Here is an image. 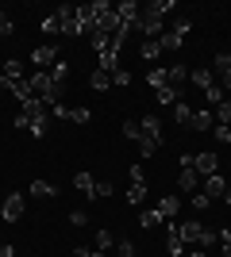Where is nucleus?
<instances>
[{"mask_svg":"<svg viewBox=\"0 0 231 257\" xmlns=\"http://www.w3.org/2000/svg\"><path fill=\"white\" fill-rule=\"evenodd\" d=\"M216 123H223V127H231V104L223 100L220 107H216Z\"/></svg>","mask_w":231,"mask_h":257,"instance_id":"obj_35","label":"nucleus"},{"mask_svg":"<svg viewBox=\"0 0 231 257\" xmlns=\"http://www.w3.org/2000/svg\"><path fill=\"white\" fill-rule=\"evenodd\" d=\"M54 58H58V46H54V43H43V46H35V54H31V62L39 65V69L54 65Z\"/></svg>","mask_w":231,"mask_h":257,"instance_id":"obj_8","label":"nucleus"},{"mask_svg":"<svg viewBox=\"0 0 231 257\" xmlns=\"http://www.w3.org/2000/svg\"><path fill=\"white\" fill-rule=\"evenodd\" d=\"M197 181H200L197 169H181V177H177V184H181L185 192H197Z\"/></svg>","mask_w":231,"mask_h":257,"instance_id":"obj_23","label":"nucleus"},{"mask_svg":"<svg viewBox=\"0 0 231 257\" xmlns=\"http://www.w3.org/2000/svg\"><path fill=\"white\" fill-rule=\"evenodd\" d=\"M97 62H100V69H104V73L120 69V43H112L108 50H100V54H97Z\"/></svg>","mask_w":231,"mask_h":257,"instance_id":"obj_9","label":"nucleus"},{"mask_svg":"<svg viewBox=\"0 0 231 257\" xmlns=\"http://www.w3.org/2000/svg\"><path fill=\"white\" fill-rule=\"evenodd\" d=\"M116 16H120L127 27H135V23H139V16H143V8H139L135 0H123V4H116Z\"/></svg>","mask_w":231,"mask_h":257,"instance_id":"obj_10","label":"nucleus"},{"mask_svg":"<svg viewBox=\"0 0 231 257\" xmlns=\"http://www.w3.org/2000/svg\"><path fill=\"white\" fill-rule=\"evenodd\" d=\"M223 192H227V181H223L220 173H216V177H208V181H204V196H208V200H212V196H223Z\"/></svg>","mask_w":231,"mask_h":257,"instance_id":"obj_18","label":"nucleus"},{"mask_svg":"<svg viewBox=\"0 0 231 257\" xmlns=\"http://www.w3.org/2000/svg\"><path fill=\"white\" fill-rule=\"evenodd\" d=\"M0 215H4V223H20L23 219V192H12L4 200V207H0Z\"/></svg>","mask_w":231,"mask_h":257,"instance_id":"obj_5","label":"nucleus"},{"mask_svg":"<svg viewBox=\"0 0 231 257\" xmlns=\"http://www.w3.org/2000/svg\"><path fill=\"white\" fill-rule=\"evenodd\" d=\"M185 257H208V249H200V246H197V249H189Z\"/></svg>","mask_w":231,"mask_h":257,"instance_id":"obj_51","label":"nucleus"},{"mask_svg":"<svg viewBox=\"0 0 231 257\" xmlns=\"http://www.w3.org/2000/svg\"><path fill=\"white\" fill-rule=\"evenodd\" d=\"M177 207H181V200H177V196H162V200H158V215H162V219H174Z\"/></svg>","mask_w":231,"mask_h":257,"instance_id":"obj_19","label":"nucleus"},{"mask_svg":"<svg viewBox=\"0 0 231 257\" xmlns=\"http://www.w3.org/2000/svg\"><path fill=\"white\" fill-rule=\"evenodd\" d=\"M139 131H143V139H150V142L162 146V119L158 115H143L139 119Z\"/></svg>","mask_w":231,"mask_h":257,"instance_id":"obj_7","label":"nucleus"},{"mask_svg":"<svg viewBox=\"0 0 231 257\" xmlns=\"http://www.w3.org/2000/svg\"><path fill=\"white\" fill-rule=\"evenodd\" d=\"M166 219L162 215H158V207H143V215H139V226H143V230H154V226H162Z\"/></svg>","mask_w":231,"mask_h":257,"instance_id":"obj_15","label":"nucleus"},{"mask_svg":"<svg viewBox=\"0 0 231 257\" xmlns=\"http://www.w3.org/2000/svg\"><path fill=\"white\" fill-rule=\"evenodd\" d=\"M131 184H146V173H143V165H131Z\"/></svg>","mask_w":231,"mask_h":257,"instance_id":"obj_44","label":"nucleus"},{"mask_svg":"<svg viewBox=\"0 0 231 257\" xmlns=\"http://www.w3.org/2000/svg\"><path fill=\"white\" fill-rule=\"evenodd\" d=\"M0 257H16V249H12V246H0Z\"/></svg>","mask_w":231,"mask_h":257,"instance_id":"obj_52","label":"nucleus"},{"mask_svg":"<svg viewBox=\"0 0 231 257\" xmlns=\"http://www.w3.org/2000/svg\"><path fill=\"white\" fill-rule=\"evenodd\" d=\"M112 81H116V85H131V73H127V69H112Z\"/></svg>","mask_w":231,"mask_h":257,"instance_id":"obj_41","label":"nucleus"},{"mask_svg":"<svg viewBox=\"0 0 231 257\" xmlns=\"http://www.w3.org/2000/svg\"><path fill=\"white\" fill-rule=\"evenodd\" d=\"M158 46H162V50H177V46H181V35H174V31H166L162 39H158Z\"/></svg>","mask_w":231,"mask_h":257,"instance_id":"obj_32","label":"nucleus"},{"mask_svg":"<svg viewBox=\"0 0 231 257\" xmlns=\"http://www.w3.org/2000/svg\"><path fill=\"white\" fill-rule=\"evenodd\" d=\"M89 85H93V92H104V88L112 85V73H104V69H97V73L89 77Z\"/></svg>","mask_w":231,"mask_h":257,"instance_id":"obj_27","label":"nucleus"},{"mask_svg":"<svg viewBox=\"0 0 231 257\" xmlns=\"http://www.w3.org/2000/svg\"><path fill=\"white\" fill-rule=\"evenodd\" d=\"M31 196H39V200H50V196H58V188L50 181H31V188H27Z\"/></svg>","mask_w":231,"mask_h":257,"instance_id":"obj_20","label":"nucleus"},{"mask_svg":"<svg viewBox=\"0 0 231 257\" xmlns=\"http://www.w3.org/2000/svg\"><path fill=\"white\" fill-rule=\"evenodd\" d=\"M166 12H174V0H154V4H146L143 16H154V20H166Z\"/></svg>","mask_w":231,"mask_h":257,"instance_id":"obj_21","label":"nucleus"},{"mask_svg":"<svg viewBox=\"0 0 231 257\" xmlns=\"http://www.w3.org/2000/svg\"><path fill=\"white\" fill-rule=\"evenodd\" d=\"M189 81H193L200 92H208V88L216 85V73H208V69H189Z\"/></svg>","mask_w":231,"mask_h":257,"instance_id":"obj_13","label":"nucleus"},{"mask_svg":"<svg viewBox=\"0 0 231 257\" xmlns=\"http://www.w3.org/2000/svg\"><path fill=\"white\" fill-rule=\"evenodd\" d=\"M139 154H143V158H154V154H158V142L143 139V142H139Z\"/></svg>","mask_w":231,"mask_h":257,"instance_id":"obj_38","label":"nucleus"},{"mask_svg":"<svg viewBox=\"0 0 231 257\" xmlns=\"http://www.w3.org/2000/svg\"><path fill=\"white\" fill-rule=\"evenodd\" d=\"M97 196H112V184L108 181H97Z\"/></svg>","mask_w":231,"mask_h":257,"instance_id":"obj_49","label":"nucleus"},{"mask_svg":"<svg viewBox=\"0 0 231 257\" xmlns=\"http://www.w3.org/2000/svg\"><path fill=\"white\" fill-rule=\"evenodd\" d=\"M189 119H193V107H189L185 100H177V104H174V123H181V127H189Z\"/></svg>","mask_w":231,"mask_h":257,"instance_id":"obj_24","label":"nucleus"},{"mask_svg":"<svg viewBox=\"0 0 231 257\" xmlns=\"http://www.w3.org/2000/svg\"><path fill=\"white\" fill-rule=\"evenodd\" d=\"M177 238H181L185 246H200V249H212V246H216V234H212V230H204V223H197V219L177 223Z\"/></svg>","mask_w":231,"mask_h":257,"instance_id":"obj_1","label":"nucleus"},{"mask_svg":"<svg viewBox=\"0 0 231 257\" xmlns=\"http://www.w3.org/2000/svg\"><path fill=\"white\" fill-rule=\"evenodd\" d=\"M220 246H223V257H231V226L220 230Z\"/></svg>","mask_w":231,"mask_h":257,"instance_id":"obj_43","label":"nucleus"},{"mask_svg":"<svg viewBox=\"0 0 231 257\" xmlns=\"http://www.w3.org/2000/svg\"><path fill=\"white\" fill-rule=\"evenodd\" d=\"M166 77H170V88H181V81H189V65H170V69H166Z\"/></svg>","mask_w":231,"mask_h":257,"instance_id":"obj_16","label":"nucleus"},{"mask_svg":"<svg viewBox=\"0 0 231 257\" xmlns=\"http://www.w3.org/2000/svg\"><path fill=\"white\" fill-rule=\"evenodd\" d=\"M212 139H220V142H231V127H223V123H216V127H212Z\"/></svg>","mask_w":231,"mask_h":257,"instance_id":"obj_39","label":"nucleus"},{"mask_svg":"<svg viewBox=\"0 0 231 257\" xmlns=\"http://www.w3.org/2000/svg\"><path fill=\"white\" fill-rule=\"evenodd\" d=\"M193 169H197L200 177H216V173H220V158L212 150H200V154H193Z\"/></svg>","mask_w":231,"mask_h":257,"instance_id":"obj_4","label":"nucleus"},{"mask_svg":"<svg viewBox=\"0 0 231 257\" xmlns=\"http://www.w3.org/2000/svg\"><path fill=\"white\" fill-rule=\"evenodd\" d=\"M212 69H216V73H223V69H231V50L216 54V62H212Z\"/></svg>","mask_w":231,"mask_h":257,"instance_id":"obj_34","label":"nucleus"},{"mask_svg":"<svg viewBox=\"0 0 231 257\" xmlns=\"http://www.w3.org/2000/svg\"><path fill=\"white\" fill-rule=\"evenodd\" d=\"M4 16H8V12H4V8H0V23H4Z\"/></svg>","mask_w":231,"mask_h":257,"instance_id":"obj_54","label":"nucleus"},{"mask_svg":"<svg viewBox=\"0 0 231 257\" xmlns=\"http://www.w3.org/2000/svg\"><path fill=\"white\" fill-rule=\"evenodd\" d=\"M143 200H146V184H131V188H127V204L139 207Z\"/></svg>","mask_w":231,"mask_h":257,"instance_id":"obj_30","label":"nucleus"},{"mask_svg":"<svg viewBox=\"0 0 231 257\" xmlns=\"http://www.w3.org/2000/svg\"><path fill=\"white\" fill-rule=\"evenodd\" d=\"M73 257H108V253H100V249H77Z\"/></svg>","mask_w":231,"mask_h":257,"instance_id":"obj_50","label":"nucleus"},{"mask_svg":"<svg viewBox=\"0 0 231 257\" xmlns=\"http://www.w3.org/2000/svg\"><path fill=\"white\" fill-rule=\"evenodd\" d=\"M139 54H143V62H154V58L162 54V46H158V39H143V46H139Z\"/></svg>","mask_w":231,"mask_h":257,"instance_id":"obj_25","label":"nucleus"},{"mask_svg":"<svg viewBox=\"0 0 231 257\" xmlns=\"http://www.w3.org/2000/svg\"><path fill=\"white\" fill-rule=\"evenodd\" d=\"M54 16H58V27H62V35H85V31H81V16H77V8L62 4Z\"/></svg>","mask_w":231,"mask_h":257,"instance_id":"obj_3","label":"nucleus"},{"mask_svg":"<svg viewBox=\"0 0 231 257\" xmlns=\"http://www.w3.org/2000/svg\"><path fill=\"white\" fill-rule=\"evenodd\" d=\"M146 81H150L154 92H158V88H166V85H170V77H166V65H154L150 73H146Z\"/></svg>","mask_w":231,"mask_h":257,"instance_id":"obj_22","label":"nucleus"},{"mask_svg":"<svg viewBox=\"0 0 231 257\" xmlns=\"http://www.w3.org/2000/svg\"><path fill=\"white\" fill-rule=\"evenodd\" d=\"M154 96H158V104H170V107H174L177 100H181V88H170V85H166V88H158Z\"/></svg>","mask_w":231,"mask_h":257,"instance_id":"obj_26","label":"nucleus"},{"mask_svg":"<svg viewBox=\"0 0 231 257\" xmlns=\"http://www.w3.org/2000/svg\"><path fill=\"white\" fill-rule=\"evenodd\" d=\"M69 223H73V226H85L89 219H85V211H81V207H77V211H69Z\"/></svg>","mask_w":231,"mask_h":257,"instance_id":"obj_46","label":"nucleus"},{"mask_svg":"<svg viewBox=\"0 0 231 257\" xmlns=\"http://www.w3.org/2000/svg\"><path fill=\"white\" fill-rule=\"evenodd\" d=\"M212 204V200H208V196H204V192H197V196H193V207H197V211H204V207H208Z\"/></svg>","mask_w":231,"mask_h":257,"instance_id":"obj_45","label":"nucleus"},{"mask_svg":"<svg viewBox=\"0 0 231 257\" xmlns=\"http://www.w3.org/2000/svg\"><path fill=\"white\" fill-rule=\"evenodd\" d=\"M81 12H85V16H89L93 23H100V20H104V16L112 12V4H108V0H93V4H85Z\"/></svg>","mask_w":231,"mask_h":257,"instance_id":"obj_14","label":"nucleus"},{"mask_svg":"<svg viewBox=\"0 0 231 257\" xmlns=\"http://www.w3.org/2000/svg\"><path fill=\"white\" fill-rule=\"evenodd\" d=\"M69 123H81V127H85V123H93V111H89V107H69Z\"/></svg>","mask_w":231,"mask_h":257,"instance_id":"obj_29","label":"nucleus"},{"mask_svg":"<svg viewBox=\"0 0 231 257\" xmlns=\"http://www.w3.org/2000/svg\"><path fill=\"white\" fill-rule=\"evenodd\" d=\"M50 111H54V119H69V107H66V104H54Z\"/></svg>","mask_w":231,"mask_h":257,"instance_id":"obj_47","label":"nucleus"},{"mask_svg":"<svg viewBox=\"0 0 231 257\" xmlns=\"http://www.w3.org/2000/svg\"><path fill=\"white\" fill-rule=\"evenodd\" d=\"M123 139H131V142H143V131H139V119H127V123H123Z\"/></svg>","mask_w":231,"mask_h":257,"instance_id":"obj_28","label":"nucleus"},{"mask_svg":"<svg viewBox=\"0 0 231 257\" xmlns=\"http://www.w3.org/2000/svg\"><path fill=\"white\" fill-rule=\"evenodd\" d=\"M0 77H8V81H16V85H20V81H27V77H23V62H16V58H12V62H4Z\"/></svg>","mask_w":231,"mask_h":257,"instance_id":"obj_17","label":"nucleus"},{"mask_svg":"<svg viewBox=\"0 0 231 257\" xmlns=\"http://www.w3.org/2000/svg\"><path fill=\"white\" fill-rule=\"evenodd\" d=\"M189 127L197 131V135H204V131H212V127H216V115H212L208 107H204V111H193V119H189Z\"/></svg>","mask_w":231,"mask_h":257,"instance_id":"obj_11","label":"nucleus"},{"mask_svg":"<svg viewBox=\"0 0 231 257\" xmlns=\"http://www.w3.org/2000/svg\"><path fill=\"white\" fill-rule=\"evenodd\" d=\"M73 188H77V192H85L89 200H97V181H93V173H89V169L73 177Z\"/></svg>","mask_w":231,"mask_h":257,"instance_id":"obj_12","label":"nucleus"},{"mask_svg":"<svg viewBox=\"0 0 231 257\" xmlns=\"http://www.w3.org/2000/svg\"><path fill=\"white\" fill-rule=\"evenodd\" d=\"M220 88H223V92H231V69H223V73H220Z\"/></svg>","mask_w":231,"mask_h":257,"instance_id":"obj_48","label":"nucleus"},{"mask_svg":"<svg viewBox=\"0 0 231 257\" xmlns=\"http://www.w3.org/2000/svg\"><path fill=\"white\" fill-rule=\"evenodd\" d=\"M135 31H143V39H162L166 27H162V20H154V16H139Z\"/></svg>","mask_w":231,"mask_h":257,"instance_id":"obj_6","label":"nucleus"},{"mask_svg":"<svg viewBox=\"0 0 231 257\" xmlns=\"http://www.w3.org/2000/svg\"><path fill=\"white\" fill-rule=\"evenodd\" d=\"M27 81H31V92H35L39 100H43V104H50V107H54V104H62V85H58V81H54L50 73H31Z\"/></svg>","mask_w":231,"mask_h":257,"instance_id":"obj_2","label":"nucleus"},{"mask_svg":"<svg viewBox=\"0 0 231 257\" xmlns=\"http://www.w3.org/2000/svg\"><path fill=\"white\" fill-rule=\"evenodd\" d=\"M116 257H135V242H127V238H123L120 246H116Z\"/></svg>","mask_w":231,"mask_h":257,"instance_id":"obj_40","label":"nucleus"},{"mask_svg":"<svg viewBox=\"0 0 231 257\" xmlns=\"http://www.w3.org/2000/svg\"><path fill=\"white\" fill-rule=\"evenodd\" d=\"M43 31L46 35H58V31H62V27H58V16H46V20H43Z\"/></svg>","mask_w":231,"mask_h":257,"instance_id":"obj_42","label":"nucleus"},{"mask_svg":"<svg viewBox=\"0 0 231 257\" xmlns=\"http://www.w3.org/2000/svg\"><path fill=\"white\" fill-rule=\"evenodd\" d=\"M223 200H227V204H231V188H227V192H223Z\"/></svg>","mask_w":231,"mask_h":257,"instance_id":"obj_53","label":"nucleus"},{"mask_svg":"<svg viewBox=\"0 0 231 257\" xmlns=\"http://www.w3.org/2000/svg\"><path fill=\"white\" fill-rule=\"evenodd\" d=\"M112 246H116V238H112V230H97V249H100V253H108Z\"/></svg>","mask_w":231,"mask_h":257,"instance_id":"obj_31","label":"nucleus"},{"mask_svg":"<svg viewBox=\"0 0 231 257\" xmlns=\"http://www.w3.org/2000/svg\"><path fill=\"white\" fill-rule=\"evenodd\" d=\"M170 31H174V35H181V39H185V35L193 31V20H189V16H181V20H177L174 27H170Z\"/></svg>","mask_w":231,"mask_h":257,"instance_id":"obj_33","label":"nucleus"},{"mask_svg":"<svg viewBox=\"0 0 231 257\" xmlns=\"http://www.w3.org/2000/svg\"><path fill=\"white\" fill-rule=\"evenodd\" d=\"M204 96H208V104H216V107H220V104H223V88H220V85H212L208 92H204Z\"/></svg>","mask_w":231,"mask_h":257,"instance_id":"obj_37","label":"nucleus"},{"mask_svg":"<svg viewBox=\"0 0 231 257\" xmlns=\"http://www.w3.org/2000/svg\"><path fill=\"white\" fill-rule=\"evenodd\" d=\"M50 77H54L58 85H66V77H69V65H66V62H54V73H50Z\"/></svg>","mask_w":231,"mask_h":257,"instance_id":"obj_36","label":"nucleus"}]
</instances>
